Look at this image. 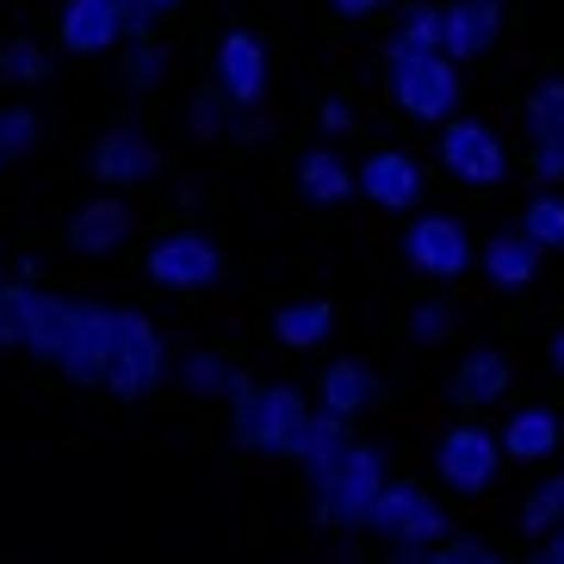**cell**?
Wrapping results in <instances>:
<instances>
[{
  "label": "cell",
  "mask_w": 564,
  "mask_h": 564,
  "mask_svg": "<svg viewBox=\"0 0 564 564\" xmlns=\"http://www.w3.org/2000/svg\"><path fill=\"white\" fill-rule=\"evenodd\" d=\"M465 558H471V564H502L497 552H484V546H465Z\"/></svg>",
  "instance_id": "obj_39"
},
{
  "label": "cell",
  "mask_w": 564,
  "mask_h": 564,
  "mask_svg": "<svg viewBox=\"0 0 564 564\" xmlns=\"http://www.w3.org/2000/svg\"><path fill=\"white\" fill-rule=\"evenodd\" d=\"M441 162L447 174H459L465 186H497L509 174V155H502L497 131L478 124V118H447V131H441Z\"/></svg>",
  "instance_id": "obj_7"
},
{
  "label": "cell",
  "mask_w": 564,
  "mask_h": 564,
  "mask_svg": "<svg viewBox=\"0 0 564 564\" xmlns=\"http://www.w3.org/2000/svg\"><path fill=\"white\" fill-rule=\"evenodd\" d=\"M37 137H44L37 112H25V106H0V143H7V155L37 150Z\"/></svg>",
  "instance_id": "obj_33"
},
{
  "label": "cell",
  "mask_w": 564,
  "mask_h": 564,
  "mask_svg": "<svg viewBox=\"0 0 564 564\" xmlns=\"http://www.w3.org/2000/svg\"><path fill=\"white\" fill-rule=\"evenodd\" d=\"M335 329V304L329 299H299L273 311V335H280V348L304 354V348H323V335Z\"/></svg>",
  "instance_id": "obj_22"
},
{
  "label": "cell",
  "mask_w": 564,
  "mask_h": 564,
  "mask_svg": "<svg viewBox=\"0 0 564 564\" xmlns=\"http://www.w3.org/2000/svg\"><path fill=\"white\" fill-rule=\"evenodd\" d=\"M521 236L540 242V249H564V199L558 193H540V199L521 212Z\"/></svg>",
  "instance_id": "obj_29"
},
{
  "label": "cell",
  "mask_w": 564,
  "mask_h": 564,
  "mask_svg": "<svg viewBox=\"0 0 564 564\" xmlns=\"http://www.w3.org/2000/svg\"><path fill=\"white\" fill-rule=\"evenodd\" d=\"M261 398H267V384H254L249 372H242L236 391H230V415H236V441H242V447H261Z\"/></svg>",
  "instance_id": "obj_30"
},
{
  "label": "cell",
  "mask_w": 564,
  "mask_h": 564,
  "mask_svg": "<svg viewBox=\"0 0 564 564\" xmlns=\"http://www.w3.org/2000/svg\"><path fill=\"white\" fill-rule=\"evenodd\" d=\"M360 193L379 212H415V205L429 199V174H422L415 155L379 150V155H366V167H360Z\"/></svg>",
  "instance_id": "obj_11"
},
{
  "label": "cell",
  "mask_w": 564,
  "mask_h": 564,
  "mask_svg": "<svg viewBox=\"0 0 564 564\" xmlns=\"http://www.w3.org/2000/svg\"><path fill=\"white\" fill-rule=\"evenodd\" d=\"M403 329H410L422 348H441V341L453 335V304L447 299H422L410 316H403Z\"/></svg>",
  "instance_id": "obj_32"
},
{
  "label": "cell",
  "mask_w": 564,
  "mask_h": 564,
  "mask_svg": "<svg viewBox=\"0 0 564 564\" xmlns=\"http://www.w3.org/2000/svg\"><path fill=\"white\" fill-rule=\"evenodd\" d=\"M217 82H224V94H230V106H242V112H254L267 94V51L254 32H224L217 37Z\"/></svg>",
  "instance_id": "obj_12"
},
{
  "label": "cell",
  "mask_w": 564,
  "mask_h": 564,
  "mask_svg": "<svg viewBox=\"0 0 564 564\" xmlns=\"http://www.w3.org/2000/svg\"><path fill=\"white\" fill-rule=\"evenodd\" d=\"M167 372V341L143 311H118V341L106 348V391L112 398H143Z\"/></svg>",
  "instance_id": "obj_2"
},
{
  "label": "cell",
  "mask_w": 564,
  "mask_h": 564,
  "mask_svg": "<svg viewBox=\"0 0 564 564\" xmlns=\"http://www.w3.org/2000/svg\"><path fill=\"white\" fill-rule=\"evenodd\" d=\"M162 63H167L162 44H155V37H143V44L131 51V63H124V82H131V87H155V82H162Z\"/></svg>",
  "instance_id": "obj_34"
},
{
  "label": "cell",
  "mask_w": 564,
  "mask_h": 564,
  "mask_svg": "<svg viewBox=\"0 0 564 564\" xmlns=\"http://www.w3.org/2000/svg\"><path fill=\"white\" fill-rule=\"evenodd\" d=\"M434 459H441V478H447L453 490H484L502 465V434H484L478 422H459V429L441 434Z\"/></svg>",
  "instance_id": "obj_8"
},
{
  "label": "cell",
  "mask_w": 564,
  "mask_h": 564,
  "mask_svg": "<svg viewBox=\"0 0 564 564\" xmlns=\"http://www.w3.org/2000/svg\"><path fill=\"white\" fill-rule=\"evenodd\" d=\"M323 131H354V112H348V106H323Z\"/></svg>",
  "instance_id": "obj_36"
},
{
  "label": "cell",
  "mask_w": 564,
  "mask_h": 564,
  "mask_svg": "<svg viewBox=\"0 0 564 564\" xmlns=\"http://www.w3.org/2000/svg\"><path fill=\"white\" fill-rule=\"evenodd\" d=\"M540 242H528V236H490L484 242V273H490V285H502V292H521V285H533V273H540Z\"/></svg>",
  "instance_id": "obj_21"
},
{
  "label": "cell",
  "mask_w": 564,
  "mask_h": 564,
  "mask_svg": "<svg viewBox=\"0 0 564 564\" xmlns=\"http://www.w3.org/2000/svg\"><path fill=\"white\" fill-rule=\"evenodd\" d=\"M32 304H37V292L0 280V348H25L32 341Z\"/></svg>",
  "instance_id": "obj_27"
},
{
  "label": "cell",
  "mask_w": 564,
  "mask_h": 564,
  "mask_svg": "<svg viewBox=\"0 0 564 564\" xmlns=\"http://www.w3.org/2000/svg\"><path fill=\"white\" fill-rule=\"evenodd\" d=\"M372 533H384L391 546H434L447 533V509L422 490V484H384L379 509H372Z\"/></svg>",
  "instance_id": "obj_6"
},
{
  "label": "cell",
  "mask_w": 564,
  "mask_h": 564,
  "mask_svg": "<svg viewBox=\"0 0 564 564\" xmlns=\"http://www.w3.org/2000/svg\"><path fill=\"white\" fill-rule=\"evenodd\" d=\"M143 273H150L155 285H167V292H205V285L224 280V249L205 242L199 230H174L150 249Z\"/></svg>",
  "instance_id": "obj_5"
},
{
  "label": "cell",
  "mask_w": 564,
  "mask_h": 564,
  "mask_svg": "<svg viewBox=\"0 0 564 564\" xmlns=\"http://www.w3.org/2000/svg\"><path fill=\"white\" fill-rule=\"evenodd\" d=\"M384 497V459L379 447H354L348 465L335 471L329 484H316V514L329 521V528H372V509Z\"/></svg>",
  "instance_id": "obj_3"
},
{
  "label": "cell",
  "mask_w": 564,
  "mask_h": 564,
  "mask_svg": "<svg viewBox=\"0 0 564 564\" xmlns=\"http://www.w3.org/2000/svg\"><path fill=\"white\" fill-rule=\"evenodd\" d=\"M316 434V410L292 391V384H267L261 398V447L254 453H280V459H304Z\"/></svg>",
  "instance_id": "obj_10"
},
{
  "label": "cell",
  "mask_w": 564,
  "mask_h": 564,
  "mask_svg": "<svg viewBox=\"0 0 564 564\" xmlns=\"http://www.w3.org/2000/svg\"><path fill=\"white\" fill-rule=\"evenodd\" d=\"M379 391H384V379L372 372V366H360V360H335L329 372H323V384H316V398H323V415H360L366 403H379Z\"/></svg>",
  "instance_id": "obj_20"
},
{
  "label": "cell",
  "mask_w": 564,
  "mask_h": 564,
  "mask_svg": "<svg viewBox=\"0 0 564 564\" xmlns=\"http://www.w3.org/2000/svg\"><path fill=\"white\" fill-rule=\"evenodd\" d=\"M360 447L348 434V422L341 415H316V434H311V453H304V465H311V478L316 484H329L341 465H348V453Z\"/></svg>",
  "instance_id": "obj_23"
},
{
  "label": "cell",
  "mask_w": 564,
  "mask_h": 564,
  "mask_svg": "<svg viewBox=\"0 0 564 564\" xmlns=\"http://www.w3.org/2000/svg\"><path fill=\"white\" fill-rule=\"evenodd\" d=\"M558 447H564V422L552 410H540V403H528V410H514L509 422H502V453L521 459V465L552 459Z\"/></svg>",
  "instance_id": "obj_18"
},
{
  "label": "cell",
  "mask_w": 564,
  "mask_h": 564,
  "mask_svg": "<svg viewBox=\"0 0 564 564\" xmlns=\"http://www.w3.org/2000/svg\"><path fill=\"white\" fill-rule=\"evenodd\" d=\"M0 162H7V143H0Z\"/></svg>",
  "instance_id": "obj_44"
},
{
  "label": "cell",
  "mask_w": 564,
  "mask_h": 564,
  "mask_svg": "<svg viewBox=\"0 0 564 564\" xmlns=\"http://www.w3.org/2000/svg\"><path fill=\"white\" fill-rule=\"evenodd\" d=\"M509 360H502L497 348H471L459 366H453V379H447V398L459 403V410H484V403H497L509 398Z\"/></svg>",
  "instance_id": "obj_16"
},
{
  "label": "cell",
  "mask_w": 564,
  "mask_h": 564,
  "mask_svg": "<svg viewBox=\"0 0 564 564\" xmlns=\"http://www.w3.org/2000/svg\"><path fill=\"white\" fill-rule=\"evenodd\" d=\"M558 546H564V533H558Z\"/></svg>",
  "instance_id": "obj_45"
},
{
  "label": "cell",
  "mask_w": 564,
  "mask_h": 564,
  "mask_svg": "<svg viewBox=\"0 0 564 564\" xmlns=\"http://www.w3.org/2000/svg\"><path fill=\"white\" fill-rule=\"evenodd\" d=\"M391 68V100L403 106V118H422V124H447L453 106H459V63L447 51L441 56H403Z\"/></svg>",
  "instance_id": "obj_4"
},
{
  "label": "cell",
  "mask_w": 564,
  "mask_h": 564,
  "mask_svg": "<svg viewBox=\"0 0 564 564\" xmlns=\"http://www.w3.org/2000/svg\"><path fill=\"white\" fill-rule=\"evenodd\" d=\"M94 174H100V186H137L143 174H155L150 137H137V131H106L100 143H94Z\"/></svg>",
  "instance_id": "obj_19"
},
{
  "label": "cell",
  "mask_w": 564,
  "mask_h": 564,
  "mask_svg": "<svg viewBox=\"0 0 564 564\" xmlns=\"http://www.w3.org/2000/svg\"><path fill=\"white\" fill-rule=\"evenodd\" d=\"M429 564H471V558H465V546H447V552H434Z\"/></svg>",
  "instance_id": "obj_38"
},
{
  "label": "cell",
  "mask_w": 564,
  "mask_h": 564,
  "mask_svg": "<svg viewBox=\"0 0 564 564\" xmlns=\"http://www.w3.org/2000/svg\"><path fill=\"white\" fill-rule=\"evenodd\" d=\"M403 56H441V13H434V7H410V13H403L384 63H403Z\"/></svg>",
  "instance_id": "obj_25"
},
{
  "label": "cell",
  "mask_w": 564,
  "mask_h": 564,
  "mask_svg": "<svg viewBox=\"0 0 564 564\" xmlns=\"http://www.w3.org/2000/svg\"><path fill=\"white\" fill-rule=\"evenodd\" d=\"M552 366H558V372H564V329L552 335Z\"/></svg>",
  "instance_id": "obj_40"
},
{
  "label": "cell",
  "mask_w": 564,
  "mask_h": 564,
  "mask_svg": "<svg viewBox=\"0 0 564 564\" xmlns=\"http://www.w3.org/2000/svg\"><path fill=\"white\" fill-rule=\"evenodd\" d=\"M124 236H131L124 199H87L82 212L68 217V249L75 254H112V249H124Z\"/></svg>",
  "instance_id": "obj_17"
},
{
  "label": "cell",
  "mask_w": 564,
  "mask_h": 564,
  "mask_svg": "<svg viewBox=\"0 0 564 564\" xmlns=\"http://www.w3.org/2000/svg\"><path fill=\"white\" fill-rule=\"evenodd\" d=\"M403 254L429 280H459L465 267H471V236L459 230V217H415L410 230H403Z\"/></svg>",
  "instance_id": "obj_9"
},
{
  "label": "cell",
  "mask_w": 564,
  "mask_h": 564,
  "mask_svg": "<svg viewBox=\"0 0 564 564\" xmlns=\"http://www.w3.org/2000/svg\"><path fill=\"white\" fill-rule=\"evenodd\" d=\"M181 379H186V391H199V398H230V391H236V379H242V372H236V366L224 360V354H217V348H199V354H193V360L181 366Z\"/></svg>",
  "instance_id": "obj_26"
},
{
  "label": "cell",
  "mask_w": 564,
  "mask_h": 564,
  "mask_svg": "<svg viewBox=\"0 0 564 564\" xmlns=\"http://www.w3.org/2000/svg\"><path fill=\"white\" fill-rule=\"evenodd\" d=\"M25 348H32L37 360L63 366L75 384H100V360H94V341H87V304H68V299L37 292L32 341H25Z\"/></svg>",
  "instance_id": "obj_1"
},
{
  "label": "cell",
  "mask_w": 564,
  "mask_h": 564,
  "mask_svg": "<svg viewBox=\"0 0 564 564\" xmlns=\"http://www.w3.org/2000/svg\"><path fill=\"white\" fill-rule=\"evenodd\" d=\"M533 564H564V546H552V552H540Z\"/></svg>",
  "instance_id": "obj_41"
},
{
  "label": "cell",
  "mask_w": 564,
  "mask_h": 564,
  "mask_svg": "<svg viewBox=\"0 0 564 564\" xmlns=\"http://www.w3.org/2000/svg\"><path fill=\"white\" fill-rule=\"evenodd\" d=\"M118 13H124V37H137V44H143V37L155 32L162 7H155V0H118Z\"/></svg>",
  "instance_id": "obj_35"
},
{
  "label": "cell",
  "mask_w": 564,
  "mask_h": 564,
  "mask_svg": "<svg viewBox=\"0 0 564 564\" xmlns=\"http://www.w3.org/2000/svg\"><path fill=\"white\" fill-rule=\"evenodd\" d=\"M398 564H429V558H422L415 546H403V558H398Z\"/></svg>",
  "instance_id": "obj_42"
},
{
  "label": "cell",
  "mask_w": 564,
  "mask_h": 564,
  "mask_svg": "<svg viewBox=\"0 0 564 564\" xmlns=\"http://www.w3.org/2000/svg\"><path fill=\"white\" fill-rule=\"evenodd\" d=\"M558 521H564V471H552L546 490L521 509V533H528V540H540V533H552Z\"/></svg>",
  "instance_id": "obj_31"
},
{
  "label": "cell",
  "mask_w": 564,
  "mask_h": 564,
  "mask_svg": "<svg viewBox=\"0 0 564 564\" xmlns=\"http://www.w3.org/2000/svg\"><path fill=\"white\" fill-rule=\"evenodd\" d=\"M502 32V7L497 0H447L441 7V51L453 63H478Z\"/></svg>",
  "instance_id": "obj_13"
},
{
  "label": "cell",
  "mask_w": 564,
  "mask_h": 564,
  "mask_svg": "<svg viewBox=\"0 0 564 564\" xmlns=\"http://www.w3.org/2000/svg\"><path fill=\"white\" fill-rule=\"evenodd\" d=\"M118 37H124V13H118V0H68V7H63V51L106 56Z\"/></svg>",
  "instance_id": "obj_15"
},
{
  "label": "cell",
  "mask_w": 564,
  "mask_h": 564,
  "mask_svg": "<svg viewBox=\"0 0 564 564\" xmlns=\"http://www.w3.org/2000/svg\"><path fill=\"white\" fill-rule=\"evenodd\" d=\"M528 124H533V174L540 181H564V82L533 87Z\"/></svg>",
  "instance_id": "obj_14"
},
{
  "label": "cell",
  "mask_w": 564,
  "mask_h": 564,
  "mask_svg": "<svg viewBox=\"0 0 564 564\" xmlns=\"http://www.w3.org/2000/svg\"><path fill=\"white\" fill-rule=\"evenodd\" d=\"M299 186H304V199H316V205H341L354 193V174L329 150H311L299 162Z\"/></svg>",
  "instance_id": "obj_24"
},
{
  "label": "cell",
  "mask_w": 564,
  "mask_h": 564,
  "mask_svg": "<svg viewBox=\"0 0 564 564\" xmlns=\"http://www.w3.org/2000/svg\"><path fill=\"white\" fill-rule=\"evenodd\" d=\"M51 75V51L44 44H32V37H13V44H0V82L13 87H32Z\"/></svg>",
  "instance_id": "obj_28"
},
{
  "label": "cell",
  "mask_w": 564,
  "mask_h": 564,
  "mask_svg": "<svg viewBox=\"0 0 564 564\" xmlns=\"http://www.w3.org/2000/svg\"><path fill=\"white\" fill-rule=\"evenodd\" d=\"M384 0H335V13L341 19H366V13H379Z\"/></svg>",
  "instance_id": "obj_37"
},
{
  "label": "cell",
  "mask_w": 564,
  "mask_h": 564,
  "mask_svg": "<svg viewBox=\"0 0 564 564\" xmlns=\"http://www.w3.org/2000/svg\"><path fill=\"white\" fill-rule=\"evenodd\" d=\"M155 7H162V19H167V13H181V0H155Z\"/></svg>",
  "instance_id": "obj_43"
}]
</instances>
